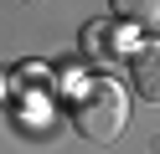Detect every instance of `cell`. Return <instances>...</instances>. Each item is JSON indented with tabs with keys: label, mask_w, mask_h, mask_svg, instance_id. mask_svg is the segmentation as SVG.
Returning a JSON list of instances; mask_svg holds the SVG:
<instances>
[{
	"label": "cell",
	"mask_w": 160,
	"mask_h": 154,
	"mask_svg": "<svg viewBox=\"0 0 160 154\" xmlns=\"http://www.w3.org/2000/svg\"><path fill=\"white\" fill-rule=\"evenodd\" d=\"M72 128L83 133L88 144H114V139H124V128H129V103H124V92H119L114 82H93V87L72 103Z\"/></svg>",
	"instance_id": "obj_1"
},
{
	"label": "cell",
	"mask_w": 160,
	"mask_h": 154,
	"mask_svg": "<svg viewBox=\"0 0 160 154\" xmlns=\"http://www.w3.org/2000/svg\"><path fill=\"white\" fill-rule=\"evenodd\" d=\"M78 51H83V62H93V67H119L124 62V26L119 21H88L83 31H78Z\"/></svg>",
	"instance_id": "obj_2"
},
{
	"label": "cell",
	"mask_w": 160,
	"mask_h": 154,
	"mask_svg": "<svg viewBox=\"0 0 160 154\" xmlns=\"http://www.w3.org/2000/svg\"><path fill=\"white\" fill-rule=\"evenodd\" d=\"M129 87H134L139 103L160 108V41H150V46H139L129 57Z\"/></svg>",
	"instance_id": "obj_3"
},
{
	"label": "cell",
	"mask_w": 160,
	"mask_h": 154,
	"mask_svg": "<svg viewBox=\"0 0 160 154\" xmlns=\"http://www.w3.org/2000/svg\"><path fill=\"white\" fill-rule=\"evenodd\" d=\"M119 26H160V0H108Z\"/></svg>",
	"instance_id": "obj_4"
}]
</instances>
